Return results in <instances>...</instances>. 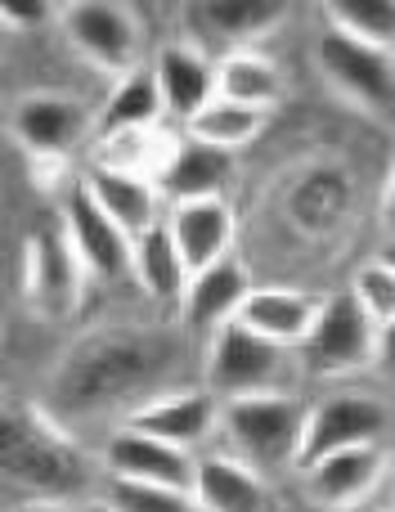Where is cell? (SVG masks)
<instances>
[{
    "mask_svg": "<svg viewBox=\"0 0 395 512\" xmlns=\"http://www.w3.org/2000/svg\"><path fill=\"white\" fill-rule=\"evenodd\" d=\"M189 360L194 351L180 324H99L59 351L36 405L90 445V436L99 441L122 427L153 396L185 387Z\"/></svg>",
    "mask_w": 395,
    "mask_h": 512,
    "instance_id": "obj_1",
    "label": "cell"
},
{
    "mask_svg": "<svg viewBox=\"0 0 395 512\" xmlns=\"http://www.w3.org/2000/svg\"><path fill=\"white\" fill-rule=\"evenodd\" d=\"M95 450L68 436L36 400L0 396V495L23 504L45 499H95L99 495Z\"/></svg>",
    "mask_w": 395,
    "mask_h": 512,
    "instance_id": "obj_2",
    "label": "cell"
},
{
    "mask_svg": "<svg viewBox=\"0 0 395 512\" xmlns=\"http://www.w3.org/2000/svg\"><path fill=\"white\" fill-rule=\"evenodd\" d=\"M301 382H306V373L297 364V351L261 342L238 324H220L202 337L198 387L216 405L252 396H301Z\"/></svg>",
    "mask_w": 395,
    "mask_h": 512,
    "instance_id": "obj_3",
    "label": "cell"
},
{
    "mask_svg": "<svg viewBox=\"0 0 395 512\" xmlns=\"http://www.w3.org/2000/svg\"><path fill=\"white\" fill-rule=\"evenodd\" d=\"M306 396H252L225 400L216 414V441H225L229 459L247 463L265 481L279 472H297Z\"/></svg>",
    "mask_w": 395,
    "mask_h": 512,
    "instance_id": "obj_4",
    "label": "cell"
},
{
    "mask_svg": "<svg viewBox=\"0 0 395 512\" xmlns=\"http://www.w3.org/2000/svg\"><path fill=\"white\" fill-rule=\"evenodd\" d=\"M387 337L391 328H378L360 306H355L351 292H333V297H319L315 324H310L306 342L297 346V364L306 378L319 382H346L355 373L382 369L387 360Z\"/></svg>",
    "mask_w": 395,
    "mask_h": 512,
    "instance_id": "obj_5",
    "label": "cell"
},
{
    "mask_svg": "<svg viewBox=\"0 0 395 512\" xmlns=\"http://www.w3.org/2000/svg\"><path fill=\"white\" fill-rule=\"evenodd\" d=\"M391 409L387 396L360 382H333L315 400H306V423H301L297 468L355 445H387Z\"/></svg>",
    "mask_w": 395,
    "mask_h": 512,
    "instance_id": "obj_6",
    "label": "cell"
},
{
    "mask_svg": "<svg viewBox=\"0 0 395 512\" xmlns=\"http://www.w3.org/2000/svg\"><path fill=\"white\" fill-rule=\"evenodd\" d=\"M59 27L68 45L104 77H126L144 68V18L122 0H72L59 5Z\"/></svg>",
    "mask_w": 395,
    "mask_h": 512,
    "instance_id": "obj_7",
    "label": "cell"
},
{
    "mask_svg": "<svg viewBox=\"0 0 395 512\" xmlns=\"http://www.w3.org/2000/svg\"><path fill=\"white\" fill-rule=\"evenodd\" d=\"M315 63H319V72H324V81L351 108H360V113H369V117L391 113V104H395L391 50H369V45H355L324 27V36L315 41Z\"/></svg>",
    "mask_w": 395,
    "mask_h": 512,
    "instance_id": "obj_8",
    "label": "cell"
},
{
    "mask_svg": "<svg viewBox=\"0 0 395 512\" xmlns=\"http://www.w3.org/2000/svg\"><path fill=\"white\" fill-rule=\"evenodd\" d=\"M59 234L68 243V252L77 256L86 279H99V283L131 279V234H122L90 203L81 180H72L59 198Z\"/></svg>",
    "mask_w": 395,
    "mask_h": 512,
    "instance_id": "obj_9",
    "label": "cell"
},
{
    "mask_svg": "<svg viewBox=\"0 0 395 512\" xmlns=\"http://www.w3.org/2000/svg\"><path fill=\"white\" fill-rule=\"evenodd\" d=\"M301 495L319 512H346L364 499L382 495L391 477V450L387 445H355V450H337L324 459L297 468Z\"/></svg>",
    "mask_w": 395,
    "mask_h": 512,
    "instance_id": "obj_10",
    "label": "cell"
},
{
    "mask_svg": "<svg viewBox=\"0 0 395 512\" xmlns=\"http://www.w3.org/2000/svg\"><path fill=\"white\" fill-rule=\"evenodd\" d=\"M90 450H95L99 472L113 481H140V486H167V490H189V481H194L198 454L162 445L153 436L135 432V427H113Z\"/></svg>",
    "mask_w": 395,
    "mask_h": 512,
    "instance_id": "obj_11",
    "label": "cell"
},
{
    "mask_svg": "<svg viewBox=\"0 0 395 512\" xmlns=\"http://www.w3.org/2000/svg\"><path fill=\"white\" fill-rule=\"evenodd\" d=\"M81 283H86V274H81L77 256H72L68 243H63L59 225L27 239V248H23V288H27V306H32V315L50 319V324L72 319L77 315V301H81Z\"/></svg>",
    "mask_w": 395,
    "mask_h": 512,
    "instance_id": "obj_12",
    "label": "cell"
},
{
    "mask_svg": "<svg viewBox=\"0 0 395 512\" xmlns=\"http://www.w3.org/2000/svg\"><path fill=\"white\" fill-rule=\"evenodd\" d=\"M9 135L36 162H68L86 144L90 113L63 95H23L9 113Z\"/></svg>",
    "mask_w": 395,
    "mask_h": 512,
    "instance_id": "obj_13",
    "label": "cell"
},
{
    "mask_svg": "<svg viewBox=\"0 0 395 512\" xmlns=\"http://www.w3.org/2000/svg\"><path fill=\"white\" fill-rule=\"evenodd\" d=\"M153 189L162 203H198V198H225L234 185V158L220 149L176 135L162 144V158L153 162Z\"/></svg>",
    "mask_w": 395,
    "mask_h": 512,
    "instance_id": "obj_14",
    "label": "cell"
},
{
    "mask_svg": "<svg viewBox=\"0 0 395 512\" xmlns=\"http://www.w3.org/2000/svg\"><path fill=\"white\" fill-rule=\"evenodd\" d=\"M216 414H220L216 400L198 382H185V387L162 391L149 405H140L122 427H135V432L153 436L162 445H176V450L202 454V445L216 441Z\"/></svg>",
    "mask_w": 395,
    "mask_h": 512,
    "instance_id": "obj_15",
    "label": "cell"
},
{
    "mask_svg": "<svg viewBox=\"0 0 395 512\" xmlns=\"http://www.w3.org/2000/svg\"><path fill=\"white\" fill-rule=\"evenodd\" d=\"M149 77L158 86L162 117L185 126L198 108H207L216 99V59L207 54V45L198 41H167L158 45V54L149 59Z\"/></svg>",
    "mask_w": 395,
    "mask_h": 512,
    "instance_id": "obj_16",
    "label": "cell"
},
{
    "mask_svg": "<svg viewBox=\"0 0 395 512\" xmlns=\"http://www.w3.org/2000/svg\"><path fill=\"white\" fill-rule=\"evenodd\" d=\"M162 230H167L185 274H194L202 265L234 252L238 216L229 207V198H198V203H171L162 212Z\"/></svg>",
    "mask_w": 395,
    "mask_h": 512,
    "instance_id": "obj_17",
    "label": "cell"
},
{
    "mask_svg": "<svg viewBox=\"0 0 395 512\" xmlns=\"http://www.w3.org/2000/svg\"><path fill=\"white\" fill-rule=\"evenodd\" d=\"M252 292V270L238 252L220 256V261L202 265L185 279V292H180V328L189 337H207L211 328L229 324L238 310V301Z\"/></svg>",
    "mask_w": 395,
    "mask_h": 512,
    "instance_id": "obj_18",
    "label": "cell"
},
{
    "mask_svg": "<svg viewBox=\"0 0 395 512\" xmlns=\"http://www.w3.org/2000/svg\"><path fill=\"white\" fill-rule=\"evenodd\" d=\"M315 310L319 297L315 292H301V288H274V283H252L243 301H238L234 319L243 333L261 337L270 346H283V351H297L306 342L310 324H315Z\"/></svg>",
    "mask_w": 395,
    "mask_h": 512,
    "instance_id": "obj_19",
    "label": "cell"
},
{
    "mask_svg": "<svg viewBox=\"0 0 395 512\" xmlns=\"http://www.w3.org/2000/svg\"><path fill=\"white\" fill-rule=\"evenodd\" d=\"M77 180H81V189L90 194V203H95L122 234H131V239L135 234H144V230H153V225L162 221V212H167V203L158 198L153 180L140 176V171L86 167Z\"/></svg>",
    "mask_w": 395,
    "mask_h": 512,
    "instance_id": "obj_20",
    "label": "cell"
},
{
    "mask_svg": "<svg viewBox=\"0 0 395 512\" xmlns=\"http://www.w3.org/2000/svg\"><path fill=\"white\" fill-rule=\"evenodd\" d=\"M198 512H270V481L220 450H202L189 481Z\"/></svg>",
    "mask_w": 395,
    "mask_h": 512,
    "instance_id": "obj_21",
    "label": "cell"
},
{
    "mask_svg": "<svg viewBox=\"0 0 395 512\" xmlns=\"http://www.w3.org/2000/svg\"><path fill=\"white\" fill-rule=\"evenodd\" d=\"M162 99H158V86L149 77V63L126 77H113V90H108L104 108L90 117V135L95 140H117V135H149V131H162Z\"/></svg>",
    "mask_w": 395,
    "mask_h": 512,
    "instance_id": "obj_22",
    "label": "cell"
},
{
    "mask_svg": "<svg viewBox=\"0 0 395 512\" xmlns=\"http://www.w3.org/2000/svg\"><path fill=\"white\" fill-rule=\"evenodd\" d=\"M202 32L225 50H256L265 36H274L292 18V5L279 0H211L194 9Z\"/></svg>",
    "mask_w": 395,
    "mask_h": 512,
    "instance_id": "obj_23",
    "label": "cell"
},
{
    "mask_svg": "<svg viewBox=\"0 0 395 512\" xmlns=\"http://www.w3.org/2000/svg\"><path fill=\"white\" fill-rule=\"evenodd\" d=\"M216 99L270 113L283 99V68L265 50H220L216 54Z\"/></svg>",
    "mask_w": 395,
    "mask_h": 512,
    "instance_id": "obj_24",
    "label": "cell"
},
{
    "mask_svg": "<svg viewBox=\"0 0 395 512\" xmlns=\"http://www.w3.org/2000/svg\"><path fill=\"white\" fill-rule=\"evenodd\" d=\"M185 265H180L176 248H171L167 230H162V221L153 225V230L135 234L131 239V283L144 292L149 301H158V306H176L180 292H185Z\"/></svg>",
    "mask_w": 395,
    "mask_h": 512,
    "instance_id": "obj_25",
    "label": "cell"
},
{
    "mask_svg": "<svg viewBox=\"0 0 395 512\" xmlns=\"http://www.w3.org/2000/svg\"><path fill=\"white\" fill-rule=\"evenodd\" d=\"M265 122H270V113L229 104V99H211L207 108H198V113L185 122V135L198 140V144H207V149H220V153L234 158L238 149H247V144L265 131Z\"/></svg>",
    "mask_w": 395,
    "mask_h": 512,
    "instance_id": "obj_26",
    "label": "cell"
},
{
    "mask_svg": "<svg viewBox=\"0 0 395 512\" xmlns=\"http://www.w3.org/2000/svg\"><path fill=\"white\" fill-rule=\"evenodd\" d=\"M328 32L346 36L369 50H391L395 45V5L391 0H328L324 5Z\"/></svg>",
    "mask_w": 395,
    "mask_h": 512,
    "instance_id": "obj_27",
    "label": "cell"
},
{
    "mask_svg": "<svg viewBox=\"0 0 395 512\" xmlns=\"http://www.w3.org/2000/svg\"><path fill=\"white\" fill-rule=\"evenodd\" d=\"M99 504L104 512H198L189 490H167V486H140V481H99Z\"/></svg>",
    "mask_w": 395,
    "mask_h": 512,
    "instance_id": "obj_28",
    "label": "cell"
},
{
    "mask_svg": "<svg viewBox=\"0 0 395 512\" xmlns=\"http://www.w3.org/2000/svg\"><path fill=\"white\" fill-rule=\"evenodd\" d=\"M346 292H351L355 306H360L378 328L395 324V270H391L387 256L364 261L360 270H355V279H351V288H346Z\"/></svg>",
    "mask_w": 395,
    "mask_h": 512,
    "instance_id": "obj_29",
    "label": "cell"
},
{
    "mask_svg": "<svg viewBox=\"0 0 395 512\" xmlns=\"http://www.w3.org/2000/svg\"><path fill=\"white\" fill-rule=\"evenodd\" d=\"M59 23L54 0H0V32H41Z\"/></svg>",
    "mask_w": 395,
    "mask_h": 512,
    "instance_id": "obj_30",
    "label": "cell"
},
{
    "mask_svg": "<svg viewBox=\"0 0 395 512\" xmlns=\"http://www.w3.org/2000/svg\"><path fill=\"white\" fill-rule=\"evenodd\" d=\"M14 512H104L99 499H45V504H23Z\"/></svg>",
    "mask_w": 395,
    "mask_h": 512,
    "instance_id": "obj_31",
    "label": "cell"
},
{
    "mask_svg": "<svg viewBox=\"0 0 395 512\" xmlns=\"http://www.w3.org/2000/svg\"><path fill=\"white\" fill-rule=\"evenodd\" d=\"M346 512H391L387 490H382V495H373V499H364V504H355V508H346Z\"/></svg>",
    "mask_w": 395,
    "mask_h": 512,
    "instance_id": "obj_32",
    "label": "cell"
},
{
    "mask_svg": "<svg viewBox=\"0 0 395 512\" xmlns=\"http://www.w3.org/2000/svg\"><path fill=\"white\" fill-rule=\"evenodd\" d=\"M0 396H5V360H0Z\"/></svg>",
    "mask_w": 395,
    "mask_h": 512,
    "instance_id": "obj_33",
    "label": "cell"
},
{
    "mask_svg": "<svg viewBox=\"0 0 395 512\" xmlns=\"http://www.w3.org/2000/svg\"><path fill=\"white\" fill-rule=\"evenodd\" d=\"M0 333H5V315H0Z\"/></svg>",
    "mask_w": 395,
    "mask_h": 512,
    "instance_id": "obj_34",
    "label": "cell"
}]
</instances>
